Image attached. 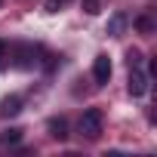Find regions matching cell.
<instances>
[{
	"label": "cell",
	"mask_w": 157,
	"mask_h": 157,
	"mask_svg": "<svg viewBox=\"0 0 157 157\" xmlns=\"http://www.w3.org/2000/svg\"><path fill=\"white\" fill-rule=\"evenodd\" d=\"M49 136H52V139H59V142H65V139H68V120H65V117L49 120Z\"/></svg>",
	"instance_id": "5"
},
{
	"label": "cell",
	"mask_w": 157,
	"mask_h": 157,
	"mask_svg": "<svg viewBox=\"0 0 157 157\" xmlns=\"http://www.w3.org/2000/svg\"><path fill=\"white\" fill-rule=\"evenodd\" d=\"M148 93V74L142 68H129V96H145Z\"/></svg>",
	"instance_id": "2"
},
{
	"label": "cell",
	"mask_w": 157,
	"mask_h": 157,
	"mask_svg": "<svg viewBox=\"0 0 157 157\" xmlns=\"http://www.w3.org/2000/svg\"><path fill=\"white\" fill-rule=\"evenodd\" d=\"M62 6H65L62 0H46V3H43V10H46V13H59Z\"/></svg>",
	"instance_id": "11"
},
{
	"label": "cell",
	"mask_w": 157,
	"mask_h": 157,
	"mask_svg": "<svg viewBox=\"0 0 157 157\" xmlns=\"http://www.w3.org/2000/svg\"><path fill=\"white\" fill-rule=\"evenodd\" d=\"M3 56H6V43H3V40H0V59H3Z\"/></svg>",
	"instance_id": "12"
},
{
	"label": "cell",
	"mask_w": 157,
	"mask_h": 157,
	"mask_svg": "<svg viewBox=\"0 0 157 157\" xmlns=\"http://www.w3.org/2000/svg\"><path fill=\"white\" fill-rule=\"evenodd\" d=\"M80 136L83 139H99L102 136V108H86L80 117Z\"/></svg>",
	"instance_id": "1"
},
{
	"label": "cell",
	"mask_w": 157,
	"mask_h": 157,
	"mask_svg": "<svg viewBox=\"0 0 157 157\" xmlns=\"http://www.w3.org/2000/svg\"><path fill=\"white\" fill-rule=\"evenodd\" d=\"M83 13H90V16L102 13V0H83Z\"/></svg>",
	"instance_id": "9"
},
{
	"label": "cell",
	"mask_w": 157,
	"mask_h": 157,
	"mask_svg": "<svg viewBox=\"0 0 157 157\" xmlns=\"http://www.w3.org/2000/svg\"><path fill=\"white\" fill-rule=\"evenodd\" d=\"M93 77H96L99 86H105V83L111 80V59H108V56H96V62H93Z\"/></svg>",
	"instance_id": "3"
},
{
	"label": "cell",
	"mask_w": 157,
	"mask_h": 157,
	"mask_svg": "<svg viewBox=\"0 0 157 157\" xmlns=\"http://www.w3.org/2000/svg\"><path fill=\"white\" fill-rule=\"evenodd\" d=\"M126 65H129V68H142V52H139V49H129V52H126Z\"/></svg>",
	"instance_id": "8"
},
{
	"label": "cell",
	"mask_w": 157,
	"mask_h": 157,
	"mask_svg": "<svg viewBox=\"0 0 157 157\" xmlns=\"http://www.w3.org/2000/svg\"><path fill=\"white\" fill-rule=\"evenodd\" d=\"M136 28H139L142 34H151V28H154V25H151V19H148V16H142V19L136 22Z\"/></svg>",
	"instance_id": "10"
},
{
	"label": "cell",
	"mask_w": 157,
	"mask_h": 157,
	"mask_svg": "<svg viewBox=\"0 0 157 157\" xmlns=\"http://www.w3.org/2000/svg\"><path fill=\"white\" fill-rule=\"evenodd\" d=\"M123 22H126V16H123V13H117V16L111 19V25H108V34H111V37H120V31H123Z\"/></svg>",
	"instance_id": "6"
},
{
	"label": "cell",
	"mask_w": 157,
	"mask_h": 157,
	"mask_svg": "<svg viewBox=\"0 0 157 157\" xmlns=\"http://www.w3.org/2000/svg\"><path fill=\"white\" fill-rule=\"evenodd\" d=\"M62 3H68V0H62Z\"/></svg>",
	"instance_id": "13"
},
{
	"label": "cell",
	"mask_w": 157,
	"mask_h": 157,
	"mask_svg": "<svg viewBox=\"0 0 157 157\" xmlns=\"http://www.w3.org/2000/svg\"><path fill=\"white\" fill-rule=\"evenodd\" d=\"M0 142H3V145H16V142H22V129H6V132H0Z\"/></svg>",
	"instance_id": "7"
},
{
	"label": "cell",
	"mask_w": 157,
	"mask_h": 157,
	"mask_svg": "<svg viewBox=\"0 0 157 157\" xmlns=\"http://www.w3.org/2000/svg\"><path fill=\"white\" fill-rule=\"evenodd\" d=\"M19 111H22V99L19 96H10V99L0 102V117H16Z\"/></svg>",
	"instance_id": "4"
}]
</instances>
